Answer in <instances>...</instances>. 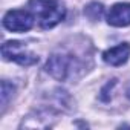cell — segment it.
<instances>
[{"label":"cell","instance_id":"obj_2","mask_svg":"<svg viewBox=\"0 0 130 130\" xmlns=\"http://www.w3.org/2000/svg\"><path fill=\"white\" fill-rule=\"evenodd\" d=\"M2 55L5 60H11L20 66H32L38 61V57L28 51L20 41H6L2 46Z\"/></svg>","mask_w":130,"mask_h":130},{"label":"cell","instance_id":"obj_6","mask_svg":"<svg viewBox=\"0 0 130 130\" xmlns=\"http://www.w3.org/2000/svg\"><path fill=\"white\" fill-rule=\"evenodd\" d=\"M130 57V44L128 43H121L115 47L107 49L103 54V60L110 64V66H121L124 64Z\"/></svg>","mask_w":130,"mask_h":130},{"label":"cell","instance_id":"obj_4","mask_svg":"<svg viewBox=\"0 0 130 130\" xmlns=\"http://www.w3.org/2000/svg\"><path fill=\"white\" fill-rule=\"evenodd\" d=\"M71 64H72V58L68 55H61V54H54L52 57H49L47 63H46V71L58 81H64L68 78L69 72H71Z\"/></svg>","mask_w":130,"mask_h":130},{"label":"cell","instance_id":"obj_3","mask_svg":"<svg viewBox=\"0 0 130 130\" xmlns=\"http://www.w3.org/2000/svg\"><path fill=\"white\" fill-rule=\"evenodd\" d=\"M3 26L12 32H25L34 26V14L23 9H11L3 17Z\"/></svg>","mask_w":130,"mask_h":130},{"label":"cell","instance_id":"obj_7","mask_svg":"<svg viewBox=\"0 0 130 130\" xmlns=\"http://www.w3.org/2000/svg\"><path fill=\"white\" fill-rule=\"evenodd\" d=\"M84 14H86L90 20H100V19L103 17V14H104V8H103L101 3L92 2V3H89V5L86 6Z\"/></svg>","mask_w":130,"mask_h":130},{"label":"cell","instance_id":"obj_1","mask_svg":"<svg viewBox=\"0 0 130 130\" xmlns=\"http://www.w3.org/2000/svg\"><path fill=\"white\" fill-rule=\"evenodd\" d=\"M28 6L43 29L57 26L66 17V8L60 0H29Z\"/></svg>","mask_w":130,"mask_h":130},{"label":"cell","instance_id":"obj_9","mask_svg":"<svg viewBox=\"0 0 130 130\" xmlns=\"http://www.w3.org/2000/svg\"><path fill=\"white\" fill-rule=\"evenodd\" d=\"M125 95H127V98L130 100V83L127 84V87H125Z\"/></svg>","mask_w":130,"mask_h":130},{"label":"cell","instance_id":"obj_8","mask_svg":"<svg viewBox=\"0 0 130 130\" xmlns=\"http://www.w3.org/2000/svg\"><path fill=\"white\" fill-rule=\"evenodd\" d=\"M12 92H14V86L9 84L8 81H3L2 83V106H5L8 103V98Z\"/></svg>","mask_w":130,"mask_h":130},{"label":"cell","instance_id":"obj_5","mask_svg":"<svg viewBox=\"0 0 130 130\" xmlns=\"http://www.w3.org/2000/svg\"><path fill=\"white\" fill-rule=\"evenodd\" d=\"M107 23L115 28L130 25V3H116L107 12Z\"/></svg>","mask_w":130,"mask_h":130}]
</instances>
